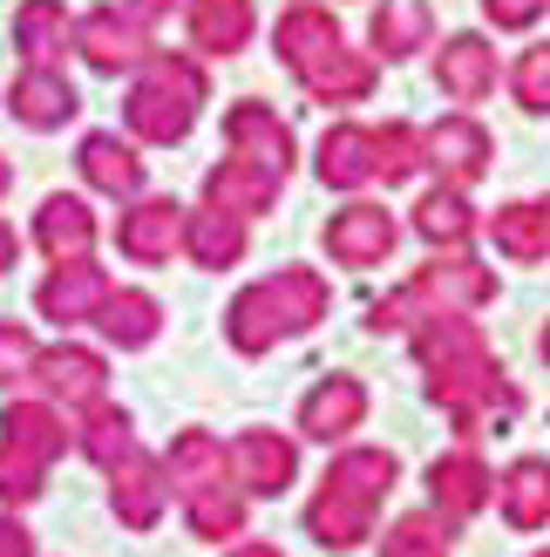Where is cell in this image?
I'll return each instance as SVG.
<instances>
[{
  "label": "cell",
  "instance_id": "1",
  "mask_svg": "<svg viewBox=\"0 0 550 557\" xmlns=\"http://www.w3.org/2000/svg\"><path fill=\"white\" fill-rule=\"evenodd\" d=\"M408 341H415V360L428 374V401L455 422L462 442H476L497 414L510 422V414L524 408V395H516V381L503 374L497 347L483 341L476 313H428Z\"/></svg>",
  "mask_w": 550,
  "mask_h": 557
},
{
  "label": "cell",
  "instance_id": "2",
  "mask_svg": "<svg viewBox=\"0 0 550 557\" xmlns=\"http://www.w3.org/2000/svg\"><path fill=\"white\" fill-rule=\"evenodd\" d=\"M395 483H401L395 449H340L334 462H326L313 504H307V537L320 550H334V557L361 550L374 537V517H380V504H388Z\"/></svg>",
  "mask_w": 550,
  "mask_h": 557
},
{
  "label": "cell",
  "instance_id": "3",
  "mask_svg": "<svg viewBox=\"0 0 550 557\" xmlns=\"http://www.w3.org/2000/svg\"><path fill=\"white\" fill-rule=\"evenodd\" d=\"M326 306H334V286L313 272V265H279L252 278V286H238L232 306H225V341L232 354L259 360L272 354L279 341H299V333H313L326 320Z\"/></svg>",
  "mask_w": 550,
  "mask_h": 557
},
{
  "label": "cell",
  "instance_id": "4",
  "mask_svg": "<svg viewBox=\"0 0 550 557\" xmlns=\"http://www.w3.org/2000/svg\"><path fill=\"white\" fill-rule=\"evenodd\" d=\"M204 102H211V75L198 54H150L143 69H136L129 82V96H123V123L136 144H184L190 129H198L204 116Z\"/></svg>",
  "mask_w": 550,
  "mask_h": 557
},
{
  "label": "cell",
  "instance_id": "5",
  "mask_svg": "<svg viewBox=\"0 0 550 557\" xmlns=\"http://www.w3.org/2000/svg\"><path fill=\"white\" fill-rule=\"evenodd\" d=\"M408 299L422 306V320L428 313H483V306L497 299V272H489L470 245H462V252H435L408 278Z\"/></svg>",
  "mask_w": 550,
  "mask_h": 557
},
{
  "label": "cell",
  "instance_id": "6",
  "mask_svg": "<svg viewBox=\"0 0 550 557\" xmlns=\"http://www.w3.org/2000/svg\"><path fill=\"white\" fill-rule=\"evenodd\" d=\"M326 259L347 265V272H374V265H388L395 259V245H401V225H395V211L388 205H374V198H353L347 211L326 218Z\"/></svg>",
  "mask_w": 550,
  "mask_h": 557
},
{
  "label": "cell",
  "instance_id": "7",
  "mask_svg": "<svg viewBox=\"0 0 550 557\" xmlns=\"http://www.w3.org/2000/svg\"><path fill=\"white\" fill-rule=\"evenodd\" d=\"M75 54L96 75H136L157 54V41H150V21H136L123 8H89L75 21Z\"/></svg>",
  "mask_w": 550,
  "mask_h": 557
},
{
  "label": "cell",
  "instance_id": "8",
  "mask_svg": "<svg viewBox=\"0 0 550 557\" xmlns=\"http://www.w3.org/2000/svg\"><path fill=\"white\" fill-rule=\"evenodd\" d=\"M422 136H428V171L442 184L470 190V184L489 177V163H497V136L476 123V109H449V116H435Z\"/></svg>",
  "mask_w": 550,
  "mask_h": 557
},
{
  "label": "cell",
  "instance_id": "9",
  "mask_svg": "<svg viewBox=\"0 0 550 557\" xmlns=\"http://www.w3.org/2000/svg\"><path fill=\"white\" fill-rule=\"evenodd\" d=\"M428 504L449 523H470V517H483L489 504H497V469L476 456V442H462V449L428 462Z\"/></svg>",
  "mask_w": 550,
  "mask_h": 557
},
{
  "label": "cell",
  "instance_id": "10",
  "mask_svg": "<svg viewBox=\"0 0 550 557\" xmlns=\"http://www.w3.org/2000/svg\"><path fill=\"white\" fill-rule=\"evenodd\" d=\"M116 252L129 265H171V252H184V205L177 198H129V211L116 218Z\"/></svg>",
  "mask_w": 550,
  "mask_h": 557
},
{
  "label": "cell",
  "instance_id": "11",
  "mask_svg": "<svg viewBox=\"0 0 550 557\" xmlns=\"http://www.w3.org/2000/svg\"><path fill=\"white\" fill-rule=\"evenodd\" d=\"M225 150L252 157V163H265V171H279V177H292V163H299L292 123L272 102H259V96H245V102L225 109Z\"/></svg>",
  "mask_w": 550,
  "mask_h": 557
},
{
  "label": "cell",
  "instance_id": "12",
  "mask_svg": "<svg viewBox=\"0 0 550 557\" xmlns=\"http://www.w3.org/2000/svg\"><path fill=\"white\" fill-rule=\"evenodd\" d=\"M35 387L54 401V408H96V401H109V368H102V354L96 347H75V341H62V347H41V360H35Z\"/></svg>",
  "mask_w": 550,
  "mask_h": 557
},
{
  "label": "cell",
  "instance_id": "13",
  "mask_svg": "<svg viewBox=\"0 0 550 557\" xmlns=\"http://www.w3.org/2000/svg\"><path fill=\"white\" fill-rule=\"evenodd\" d=\"M367 408H374V395H367L361 374H326V381L307 387V401H299V435L307 442H347L367 422Z\"/></svg>",
  "mask_w": 550,
  "mask_h": 557
},
{
  "label": "cell",
  "instance_id": "14",
  "mask_svg": "<svg viewBox=\"0 0 550 557\" xmlns=\"http://www.w3.org/2000/svg\"><path fill=\"white\" fill-rule=\"evenodd\" d=\"M96 238H102V218L75 198V190H48L41 211H35V245L48 265H68V259H96Z\"/></svg>",
  "mask_w": 550,
  "mask_h": 557
},
{
  "label": "cell",
  "instance_id": "15",
  "mask_svg": "<svg viewBox=\"0 0 550 557\" xmlns=\"http://www.w3.org/2000/svg\"><path fill=\"white\" fill-rule=\"evenodd\" d=\"M75 109H82L75 82H68L62 69H48V62H27V69L8 82V116H14L21 129H62V123H75Z\"/></svg>",
  "mask_w": 550,
  "mask_h": 557
},
{
  "label": "cell",
  "instance_id": "16",
  "mask_svg": "<svg viewBox=\"0 0 550 557\" xmlns=\"http://www.w3.org/2000/svg\"><path fill=\"white\" fill-rule=\"evenodd\" d=\"M292 476H299V449L279 429H245L232 442V483L245 496H286Z\"/></svg>",
  "mask_w": 550,
  "mask_h": 557
},
{
  "label": "cell",
  "instance_id": "17",
  "mask_svg": "<svg viewBox=\"0 0 550 557\" xmlns=\"http://www.w3.org/2000/svg\"><path fill=\"white\" fill-rule=\"evenodd\" d=\"M102 299H109V272L96 259H68L35 286V313L54 326H82V320L102 313Z\"/></svg>",
  "mask_w": 550,
  "mask_h": 557
},
{
  "label": "cell",
  "instance_id": "18",
  "mask_svg": "<svg viewBox=\"0 0 550 557\" xmlns=\"http://www.w3.org/2000/svg\"><path fill=\"white\" fill-rule=\"evenodd\" d=\"M435 89H442L455 109H476L497 96V48L483 35H449L435 48Z\"/></svg>",
  "mask_w": 550,
  "mask_h": 557
},
{
  "label": "cell",
  "instance_id": "19",
  "mask_svg": "<svg viewBox=\"0 0 550 557\" xmlns=\"http://www.w3.org/2000/svg\"><path fill=\"white\" fill-rule=\"evenodd\" d=\"M163 496H171V476H163V462H157V456L129 449L116 469H109V510H116L123 531H157Z\"/></svg>",
  "mask_w": 550,
  "mask_h": 557
},
{
  "label": "cell",
  "instance_id": "20",
  "mask_svg": "<svg viewBox=\"0 0 550 557\" xmlns=\"http://www.w3.org/2000/svg\"><path fill=\"white\" fill-rule=\"evenodd\" d=\"M347 35H340V21H334V8H313V0H299V8H286L279 14V27H272V54L307 82L326 54H334Z\"/></svg>",
  "mask_w": 550,
  "mask_h": 557
},
{
  "label": "cell",
  "instance_id": "21",
  "mask_svg": "<svg viewBox=\"0 0 550 557\" xmlns=\"http://www.w3.org/2000/svg\"><path fill=\"white\" fill-rule=\"evenodd\" d=\"M75 171L89 190H102V198H143V157H136L129 136L116 129H89L82 136V150H75Z\"/></svg>",
  "mask_w": 550,
  "mask_h": 557
},
{
  "label": "cell",
  "instance_id": "22",
  "mask_svg": "<svg viewBox=\"0 0 550 557\" xmlns=\"http://www.w3.org/2000/svg\"><path fill=\"white\" fill-rule=\"evenodd\" d=\"M279 171H265V163H252V157H217L211 171H204V205H225V211H238V218H265L272 205H279Z\"/></svg>",
  "mask_w": 550,
  "mask_h": 557
},
{
  "label": "cell",
  "instance_id": "23",
  "mask_svg": "<svg viewBox=\"0 0 550 557\" xmlns=\"http://www.w3.org/2000/svg\"><path fill=\"white\" fill-rule=\"evenodd\" d=\"M252 218H238V211H225V205H198V211H184V252H190V265H204V272H225V265H238L245 252H252Z\"/></svg>",
  "mask_w": 550,
  "mask_h": 557
},
{
  "label": "cell",
  "instance_id": "24",
  "mask_svg": "<svg viewBox=\"0 0 550 557\" xmlns=\"http://www.w3.org/2000/svg\"><path fill=\"white\" fill-rule=\"evenodd\" d=\"M435 252H462V245H476V232H483V218H476V205H470V190L462 184H435V190H422L415 198V218H408Z\"/></svg>",
  "mask_w": 550,
  "mask_h": 557
},
{
  "label": "cell",
  "instance_id": "25",
  "mask_svg": "<svg viewBox=\"0 0 550 557\" xmlns=\"http://www.w3.org/2000/svg\"><path fill=\"white\" fill-rule=\"evenodd\" d=\"M374 62H415L422 48H435V8L428 0H380L367 21Z\"/></svg>",
  "mask_w": 550,
  "mask_h": 557
},
{
  "label": "cell",
  "instance_id": "26",
  "mask_svg": "<svg viewBox=\"0 0 550 557\" xmlns=\"http://www.w3.org/2000/svg\"><path fill=\"white\" fill-rule=\"evenodd\" d=\"M163 476H171L177 496H198V490H211V483L232 476V449L211 429H177L171 449H163Z\"/></svg>",
  "mask_w": 550,
  "mask_h": 557
},
{
  "label": "cell",
  "instance_id": "27",
  "mask_svg": "<svg viewBox=\"0 0 550 557\" xmlns=\"http://www.w3.org/2000/svg\"><path fill=\"white\" fill-rule=\"evenodd\" d=\"M313 171H320L326 190H367V184H380L374 177V129L367 123H334L320 136Z\"/></svg>",
  "mask_w": 550,
  "mask_h": 557
},
{
  "label": "cell",
  "instance_id": "28",
  "mask_svg": "<svg viewBox=\"0 0 550 557\" xmlns=\"http://www.w3.org/2000/svg\"><path fill=\"white\" fill-rule=\"evenodd\" d=\"M259 27L252 0H184V35L198 54H238Z\"/></svg>",
  "mask_w": 550,
  "mask_h": 557
},
{
  "label": "cell",
  "instance_id": "29",
  "mask_svg": "<svg viewBox=\"0 0 550 557\" xmlns=\"http://www.w3.org/2000/svg\"><path fill=\"white\" fill-rule=\"evenodd\" d=\"M497 510L510 531H543L550 523V456H516L497 476Z\"/></svg>",
  "mask_w": 550,
  "mask_h": 557
},
{
  "label": "cell",
  "instance_id": "30",
  "mask_svg": "<svg viewBox=\"0 0 550 557\" xmlns=\"http://www.w3.org/2000/svg\"><path fill=\"white\" fill-rule=\"evenodd\" d=\"M489 245L510 259V265H537L550 259V198H516V205H497L489 218Z\"/></svg>",
  "mask_w": 550,
  "mask_h": 557
},
{
  "label": "cell",
  "instance_id": "31",
  "mask_svg": "<svg viewBox=\"0 0 550 557\" xmlns=\"http://www.w3.org/2000/svg\"><path fill=\"white\" fill-rule=\"evenodd\" d=\"M374 82H380L374 48H347V41H340L307 82H299V89H307L313 102H326V109H347V102H367V96H374Z\"/></svg>",
  "mask_w": 550,
  "mask_h": 557
},
{
  "label": "cell",
  "instance_id": "32",
  "mask_svg": "<svg viewBox=\"0 0 550 557\" xmlns=\"http://www.w3.org/2000/svg\"><path fill=\"white\" fill-rule=\"evenodd\" d=\"M96 326H102V341H109V347L136 354V347H150L157 333H163V306H157V293H143V286H109Z\"/></svg>",
  "mask_w": 550,
  "mask_h": 557
},
{
  "label": "cell",
  "instance_id": "33",
  "mask_svg": "<svg viewBox=\"0 0 550 557\" xmlns=\"http://www.w3.org/2000/svg\"><path fill=\"white\" fill-rule=\"evenodd\" d=\"M14 48H21V62L62 69V54L75 48V21H68L62 0H21L14 8Z\"/></svg>",
  "mask_w": 550,
  "mask_h": 557
},
{
  "label": "cell",
  "instance_id": "34",
  "mask_svg": "<svg viewBox=\"0 0 550 557\" xmlns=\"http://www.w3.org/2000/svg\"><path fill=\"white\" fill-rule=\"evenodd\" d=\"M0 442L21 449V456H35L48 469L75 435L62 429V408H54V401H8V414H0Z\"/></svg>",
  "mask_w": 550,
  "mask_h": 557
},
{
  "label": "cell",
  "instance_id": "35",
  "mask_svg": "<svg viewBox=\"0 0 550 557\" xmlns=\"http://www.w3.org/2000/svg\"><path fill=\"white\" fill-rule=\"evenodd\" d=\"M245 504H252V496L232 490V483H211V490H198V496H184V523H190V537H204V544L245 537Z\"/></svg>",
  "mask_w": 550,
  "mask_h": 557
},
{
  "label": "cell",
  "instance_id": "36",
  "mask_svg": "<svg viewBox=\"0 0 550 557\" xmlns=\"http://www.w3.org/2000/svg\"><path fill=\"white\" fill-rule=\"evenodd\" d=\"M75 449L89 456L96 469H116V462H123V456L136 449V429H129V414H123V408H109V401H96V408H82Z\"/></svg>",
  "mask_w": 550,
  "mask_h": 557
},
{
  "label": "cell",
  "instance_id": "37",
  "mask_svg": "<svg viewBox=\"0 0 550 557\" xmlns=\"http://www.w3.org/2000/svg\"><path fill=\"white\" fill-rule=\"evenodd\" d=\"M415 171H428V136L415 129V123H380L374 129V177L380 184H408Z\"/></svg>",
  "mask_w": 550,
  "mask_h": 557
},
{
  "label": "cell",
  "instance_id": "38",
  "mask_svg": "<svg viewBox=\"0 0 550 557\" xmlns=\"http://www.w3.org/2000/svg\"><path fill=\"white\" fill-rule=\"evenodd\" d=\"M449 537H455V523L442 510H408V517L388 523L380 557H449Z\"/></svg>",
  "mask_w": 550,
  "mask_h": 557
},
{
  "label": "cell",
  "instance_id": "39",
  "mask_svg": "<svg viewBox=\"0 0 550 557\" xmlns=\"http://www.w3.org/2000/svg\"><path fill=\"white\" fill-rule=\"evenodd\" d=\"M510 96H516V109H524V116H550V41H537V48L516 54Z\"/></svg>",
  "mask_w": 550,
  "mask_h": 557
},
{
  "label": "cell",
  "instance_id": "40",
  "mask_svg": "<svg viewBox=\"0 0 550 557\" xmlns=\"http://www.w3.org/2000/svg\"><path fill=\"white\" fill-rule=\"evenodd\" d=\"M41 490H48V469L35 456H21V449L0 442V510H27Z\"/></svg>",
  "mask_w": 550,
  "mask_h": 557
},
{
  "label": "cell",
  "instance_id": "41",
  "mask_svg": "<svg viewBox=\"0 0 550 557\" xmlns=\"http://www.w3.org/2000/svg\"><path fill=\"white\" fill-rule=\"evenodd\" d=\"M35 360H41L35 333L14 326V320H0V387H27V381H35Z\"/></svg>",
  "mask_w": 550,
  "mask_h": 557
},
{
  "label": "cell",
  "instance_id": "42",
  "mask_svg": "<svg viewBox=\"0 0 550 557\" xmlns=\"http://www.w3.org/2000/svg\"><path fill=\"white\" fill-rule=\"evenodd\" d=\"M543 14H550V0H483V21L503 27V35H530Z\"/></svg>",
  "mask_w": 550,
  "mask_h": 557
},
{
  "label": "cell",
  "instance_id": "43",
  "mask_svg": "<svg viewBox=\"0 0 550 557\" xmlns=\"http://www.w3.org/2000/svg\"><path fill=\"white\" fill-rule=\"evenodd\" d=\"M0 557H35V531L14 510H0Z\"/></svg>",
  "mask_w": 550,
  "mask_h": 557
},
{
  "label": "cell",
  "instance_id": "44",
  "mask_svg": "<svg viewBox=\"0 0 550 557\" xmlns=\"http://www.w3.org/2000/svg\"><path fill=\"white\" fill-rule=\"evenodd\" d=\"M116 8H123V14H136V21H163V14L177 8V0H116Z\"/></svg>",
  "mask_w": 550,
  "mask_h": 557
},
{
  "label": "cell",
  "instance_id": "45",
  "mask_svg": "<svg viewBox=\"0 0 550 557\" xmlns=\"http://www.w3.org/2000/svg\"><path fill=\"white\" fill-rule=\"evenodd\" d=\"M14 259H21V238H14L8 218H0V272H14Z\"/></svg>",
  "mask_w": 550,
  "mask_h": 557
},
{
  "label": "cell",
  "instance_id": "46",
  "mask_svg": "<svg viewBox=\"0 0 550 557\" xmlns=\"http://www.w3.org/2000/svg\"><path fill=\"white\" fill-rule=\"evenodd\" d=\"M225 557H279V544H265V537H238Z\"/></svg>",
  "mask_w": 550,
  "mask_h": 557
},
{
  "label": "cell",
  "instance_id": "47",
  "mask_svg": "<svg viewBox=\"0 0 550 557\" xmlns=\"http://www.w3.org/2000/svg\"><path fill=\"white\" fill-rule=\"evenodd\" d=\"M8 190H14V163L0 157V198H8Z\"/></svg>",
  "mask_w": 550,
  "mask_h": 557
},
{
  "label": "cell",
  "instance_id": "48",
  "mask_svg": "<svg viewBox=\"0 0 550 557\" xmlns=\"http://www.w3.org/2000/svg\"><path fill=\"white\" fill-rule=\"evenodd\" d=\"M537 354H543V368H550V320H543V333H537Z\"/></svg>",
  "mask_w": 550,
  "mask_h": 557
},
{
  "label": "cell",
  "instance_id": "49",
  "mask_svg": "<svg viewBox=\"0 0 550 557\" xmlns=\"http://www.w3.org/2000/svg\"><path fill=\"white\" fill-rule=\"evenodd\" d=\"M530 557H550V550H530Z\"/></svg>",
  "mask_w": 550,
  "mask_h": 557
}]
</instances>
